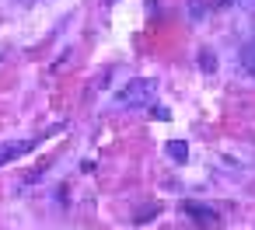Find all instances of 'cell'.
<instances>
[{"label":"cell","instance_id":"6da1fadb","mask_svg":"<svg viewBox=\"0 0 255 230\" xmlns=\"http://www.w3.org/2000/svg\"><path fill=\"white\" fill-rule=\"evenodd\" d=\"M154 91H157V80H147V77L129 80L123 91H116V105H126V108L143 105V101H150V98H154Z\"/></svg>","mask_w":255,"mask_h":230},{"label":"cell","instance_id":"7a4b0ae2","mask_svg":"<svg viewBox=\"0 0 255 230\" xmlns=\"http://www.w3.org/2000/svg\"><path fill=\"white\" fill-rule=\"evenodd\" d=\"M35 143H42V140H21V143H0V167L4 164H11V160H18L21 153H28V150H35Z\"/></svg>","mask_w":255,"mask_h":230},{"label":"cell","instance_id":"3957f363","mask_svg":"<svg viewBox=\"0 0 255 230\" xmlns=\"http://www.w3.org/2000/svg\"><path fill=\"white\" fill-rule=\"evenodd\" d=\"M185 213H189L199 227H217V223H220V216H217L210 206H199V202H185Z\"/></svg>","mask_w":255,"mask_h":230},{"label":"cell","instance_id":"277c9868","mask_svg":"<svg viewBox=\"0 0 255 230\" xmlns=\"http://www.w3.org/2000/svg\"><path fill=\"white\" fill-rule=\"evenodd\" d=\"M168 153H171L175 160H185V157H189V147H185L182 140H171V143H168Z\"/></svg>","mask_w":255,"mask_h":230},{"label":"cell","instance_id":"5b68a950","mask_svg":"<svg viewBox=\"0 0 255 230\" xmlns=\"http://www.w3.org/2000/svg\"><path fill=\"white\" fill-rule=\"evenodd\" d=\"M199 67H203V70H210V74H213V70H217V56H213V53H210V49H203V53H199Z\"/></svg>","mask_w":255,"mask_h":230},{"label":"cell","instance_id":"8992f818","mask_svg":"<svg viewBox=\"0 0 255 230\" xmlns=\"http://www.w3.org/2000/svg\"><path fill=\"white\" fill-rule=\"evenodd\" d=\"M154 119H161V122H168V119H171V112H168V108H154Z\"/></svg>","mask_w":255,"mask_h":230},{"label":"cell","instance_id":"52a82bcc","mask_svg":"<svg viewBox=\"0 0 255 230\" xmlns=\"http://www.w3.org/2000/svg\"><path fill=\"white\" fill-rule=\"evenodd\" d=\"M231 4H238V0H220V7H231Z\"/></svg>","mask_w":255,"mask_h":230},{"label":"cell","instance_id":"ba28073f","mask_svg":"<svg viewBox=\"0 0 255 230\" xmlns=\"http://www.w3.org/2000/svg\"><path fill=\"white\" fill-rule=\"evenodd\" d=\"M248 70H252V74H255V63H252V67H248Z\"/></svg>","mask_w":255,"mask_h":230}]
</instances>
